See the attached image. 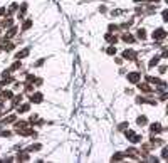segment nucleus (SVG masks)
I'll return each instance as SVG.
<instances>
[{
  "label": "nucleus",
  "mask_w": 168,
  "mask_h": 163,
  "mask_svg": "<svg viewBox=\"0 0 168 163\" xmlns=\"http://www.w3.org/2000/svg\"><path fill=\"white\" fill-rule=\"evenodd\" d=\"M123 39H124L126 42H135V39L131 37V35H124V37H123Z\"/></svg>",
  "instance_id": "11"
},
{
  "label": "nucleus",
  "mask_w": 168,
  "mask_h": 163,
  "mask_svg": "<svg viewBox=\"0 0 168 163\" xmlns=\"http://www.w3.org/2000/svg\"><path fill=\"white\" fill-rule=\"evenodd\" d=\"M123 57H126V59H135V57H136V54H135V50H126V52L123 54Z\"/></svg>",
  "instance_id": "4"
},
{
  "label": "nucleus",
  "mask_w": 168,
  "mask_h": 163,
  "mask_svg": "<svg viewBox=\"0 0 168 163\" xmlns=\"http://www.w3.org/2000/svg\"><path fill=\"white\" fill-rule=\"evenodd\" d=\"M128 79H129V83H138L139 74L138 72H131V74H128Z\"/></svg>",
  "instance_id": "3"
},
{
  "label": "nucleus",
  "mask_w": 168,
  "mask_h": 163,
  "mask_svg": "<svg viewBox=\"0 0 168 163\" xmlns=\"http://www.w3.org/2000/svg\"><path fill=\"white\" fill-rule=\"evenodd\" d=\"M160 130H161V126H160L158 123H156V125H151V131H153V133H155V131H160Z\"/></svg>",
  "instance_id": "7"
},
{
  "label": "nucleus",
  "mask_w": 168,
  "mask_h": 163,
  "mask_svg": "<svg viewBox=\"0 0 168 163\" xmlns=\"http://www.w3.org/2000/svg\"><path fill=\"white\" fill-rule=\"evenodd\" d=\"M167 35V32L163 29H156L155 32H153V39H156V40H161V39Z\"/></svg>",
  "instance_id": "2"
},
{
  "label": "nucleus",
  "mask_w": 168,
  "mask_h": 163,
  "mask_svg": "<svg viewBox=\"0 0 168 163\" xmlns=\"http://www.w3.org/2000/svg\"><path fill=\"white\" fill-rule=\"evenodd\" d=\"M19 111H20V113H25V111H29V106H27V104H24L22 108H19Z\"/></svg>",
  "instance_id": "10"
},
{
  "label": "nucleus",
  "mask_w": 168,
  "mask_h": 163,
  "mask_svg": "<svg viewBox=\"0 0 168 163\" xmlns=\"http://www.w3.org/2000/svg\"><path fill=\"white\" fill-rule=\"evenodd\" d=\"M27 54H29V50H22V52H19V54H17V57H25Z\"/></svg>",
  "instance_id": "9"
},
{
  "label": "nucleus",
  "mask_w": 168,
  "mask_h": 163,
  "mask_svg": "<svg viewBox=\"0 0 168 163\" xmlns=\"http://www.w3.org/2000/svg\"><path fill=\"white\" fill-rule=\"evenodd\" d=\"M138 125L139 126H145V125H146V118H145V116H141V118L138 119Z\"/></svg>",
  "instance_id": "6"
},
{
  "label": "nucleus",
  "mask_w": 168,
  "mask_h": 163,
  "mask_svg": "<svg viewBox=\"0 0 168 163\" xmlns=\"http://www.w3.org/2000/svg\"><path fill=\"white\" fill-rule=\"evenodd\" d=\"M156 62H158V57H155L153 61H151V67H155V66H156Z\"/></svg>",
  "instance_id": "12"
},
{
  "label": "nucleus",
  "mask_w": 168,
  "mask_h": 163,
  "mask_svg": "<svg viewBox=\"0 0 168 163\" xmlns=\"http://www.w3.org/2000/svg\"><path fill=\"white\" fill-rule=\"evenodd\" d=\"M145 35H146V32H145V30H143V29H139V30H138V37L145 39Z\"/></svg>",
  "instance_id": "8"
},
{
  "label": "nucleus",
  "mask_w": 168,
  "mask_h": 163,
  "mask_svg": "<svg viewBox=\"0 0 168 163\" xmlns=\"http://www.w3.org/2000/svg\"><path fill=\"white\" fill-rule=\"evenodd\" d=\"M32 101H34V103H40V101H42V94H40V93L34 94V96H32Z\"/></svg>",
  "instance_id": "5"
},
{
  "label": "nucleus",
  "mask_w": 168,
  "mask_h": 163,
  "mask_svg": "<svg viewBox=\"0 0 168 163\" xmlns=\"http://www.w3.org/2000/svg\"><path fill=\"white\" fill-rule=\"evenodd\" d=\"M126 136H128V140L131 141V143H138L139 140H141V136H139V134H135L133 131H128V133H126Z\"/></svg>",
  "instance_id": "1"
},
{
  "label": "nucleus",
  "mask_w": 168,
  "mask_h": 163,
  "mask_svg": "<svg viewBox=\"0 0 168 163\" xmlns=\"http://www.w3.org/2000/svg\"><path fill=\"white\" fill-rule=\"evenodd\" d=\"M3 98H12V93H9V91H5V93H3Z\"/></svg>",
  "instance_id": "13"
}]
</instances>
